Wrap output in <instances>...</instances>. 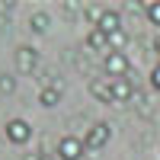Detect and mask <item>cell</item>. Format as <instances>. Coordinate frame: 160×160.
Here are the masks:
<instances>
[{
  "instance_id": "9a60e30c",
  "label": "cell",
  "mask_w": 160,
  "mask_h": 160,
  "mask_svg": "<svg viewBox=\"0 0 160 160\" xmlns=\"http://www.w3.org/2000/svg\"><path fill=\"white\" fill-rule=\"evenodd\" d=\"M13 10H16L13 0H0V26H7V16H13Z\"/></svg>"
},
{
  "instance_id": "9c48e42d",
  "label": "cell",
  "mask_w": 160,
  "mask_h": 160,
  "mask_svg": "<svg viewBox=\"0 0 160 160\" xmlns=\"http://www.w3.org/2000/svg\"><path fill=\"white\" fill-rule=\"evenodd\" d=\"M83 45H87L90 51H102V55H106V51H109V35L99 32L96 26H93V29L87 32V38H83Z\"/></svg>"
},
{
  "instance_id": "7a4b0ae2",
  "label": "cell",
  "mask_w": 160,
  "mask_h": 160,
  "mask_svg": "<svg viewBox=\"0 0 160 160\" xmlns=\"http://www.w3.org/2000/svg\"><path fill=\"white\" fill-rule=\"evenodd\" d=\"M102 71L109 74V80L131 77V61H128L125 51H106V55H102Z\"/></svg>"
},
{
  "instance_id": "8992f818",
  "label": "cell",
  "mask_w": 160,
  "mask_h": 160,
  "mask_svg": "<svg viewBox=\"0 0 160 160\" xmlns=\"http://www.w3.org/2000/svg\"><path fill=\"white\" fill-rule=\"evenodd\" d=\"M87 151H83V141L74 138V135H64L58 141V160H80Z\"/></svg>"
},
{
  "instance_id": "5b68a950",
  "label": "cell",
  "mask_w": 160,
  "mask_h": 160,
  "mask_svg": "<svg viewBox=\"0 0 160 160\" xmlns=\"http://www.w3.org/2000/svg\"><path fill=\"white\" fill-rule=\"evenodd\" d=\"M13 55H16V71H19V74L38 71V48H35V45H19Z\"/></svg>"
},
{
  "instance_id": "ffe728a7",
  "label": "cell",
  "mask_w": 160,
  "mask_h": 160,
  "mask_svg": "<svg viewBox=\"0 0 160 160\" xmlns=\"http://www.w3.org/2000/svg\"><path fill=\"white\" fill-rule=\"evenodd\" d=\"M42 160H58V154H42Z\"/></svg>"
},
{
  "instance_id": "2e32d148",
  "label": "cell",
  "mask_w": 160,
  "mask_h": 160,
  "mask_svg": "<svg viewBox=\"0 0 160 160\" xmlns=\"http://www.w3.org/2000/svg\"><path fill=\"white\" fill-rule=\"evenodd\" d=\"M80 10H83V7H80L77 0H61V13H68V16H77Z\"/></svg>"
},
{
  "instance_id": "30bf717a",
  "label": "cell",
  "mask_w": 160,
  "mask_h": 160,
  "mask_svg": "<svg viewBox=\"0 0 160 160\" xmlns=\"http://www.w3.org/2000/svg\"><path fill=\"white\" fill-rule=\"evenodd\" d=\"M29 29H32L35 35H45V32L51 29V16H48L45 10H35L32 16H29Z\"/></svg>"
},
{
  "instance_id": "ba28073f",
  "label": "cell",
  "mask_w": 160,
  "mask_h": 160,
  "mask_svg": "<svg viewBox=\"0 0 160 160\" xmlns=\"http://www.w3.org/2000/svg\"><path fill=\"white\" fill-rule=\"evenodd\" d=\"M90 96L99 99V102H106V106H115V102H112V87H109V80H106V77L90 80Z\"/></svg>"
},
{
  "instance_id": "d6986e66",
  "label": "cell",
  "mask_w": 160,
  "mask_h": 160,
  "mask_svg": "<svg viewBox=\"0 0 160 160\" xmlns=\"http://www.w3.org/2000/svg\"><path fill=\"white\" fill-rule=\"evenodd\" d=\"M151 48H154V51H157V55H160V32L154 35V42H151Z\"/></svg>"
},
{
  "instance_id": "ac0fdd59",
  "label": "cell",
  "mask_w": 160,
  "mask_h": 160,
  "mask_svg": "<svg viewBox=\"0 0 160 160\" xmlns=\"http://www.w3.org/2000/svg\"><path fill=\"white\" fill-rule=\"evenodd\" d=\"M22 160H42V151H29V154H22Z\"/></svg>"
},
{
  "instance_id": "7c38bea8",
  "label": "cell",
  "mask_w": 160,
  "mask_h": 160,
  "mask_svg": "<svg viewBox=\"0 0 160 160\" xmlns=\"http://www.w3.org/2000/svg\"><path fill=\"white\" fill-rule=\"evenodd\" d=\"M125 48H128V32H125V29L112 32V35H109V51H125Z\"/></svg>"
},
{
  "instance_id": "e0dca14e",
  "label": "cell",
  "mask_w": 160,
  "mask_h": 160,
  "mask_svg": "<svg viewBox=\"0 0 160 160\" xmlns=\"http://www.w3.org/2000/svg\"><path fill=\"white\" fill-rule=\"evenodd\" d=\"M151 87L160 93V64H154V71H151Z\"/></svg>"
},
{
  "instance_id": "4fadbf2b",
  "label": "cell",
  "mask_w": 160,
  "mask_h": 160,
  "mask_svg": "<svg viewBox=\"0 0 160 160\" xmlns=\"http://www.w3.org/2000/svg\"><path fill=\"white\" fill-rule=\"evenodd\" d=\"M0 93H3V96H13V93H16V77L10 71H0Z\"/></svg>"
},
{
  "instance_id": "5bb4252c",
  "label": "cell",
  "mask_w": 160,
  "mask_h": 160,
  "mask_svg": "<svg viewBox=\"0 0 160 160\" xmlns=\"http://www.w3.org/2000/svg\"><path fill=\"white\" fill-rule=\"evenodd\" d=\"M144 16L151 19V26H157V29H160V0H151V3H148V13H144Z\"/></svg>"
},
{
  "instance_id": "6da1fadb",
  "label": "cell",
  "mask_w": 160,
  "mask_h": 160,
  "mask_svg": "<svg viewBox=\"0 0 160 160\" xmlns=\"http://www.w3.org/2000/svg\"><path fill=\"white\" fill-rule=\"evenodd\" d=\"M109 138H112V125L109 122H93L87 131H83V151L90 154V151H102L106 144H109Z\"/></svg>"
},
{
  "instance_id": "3957f363",
  "label": "cell",
  "mask_w": 160,
  "mask_h": 160,
  "mask_svg": "<svg viewBox=\"0 0 160 160\" xmlns=\"http://www.w3.org/2000/svg\"><path fill=\"white\" fill-rule=\"evenodd\" d=\"M3 135L10 144H16V148H26V144L32 141V125L26 122V118H10L3 125Z\"/></svg>"
},
{
  "instance_id": "52a82bcc",
  "label": "cell",
  "mask_w": 160,
  "mask_h": 160,
  "mask_svg": "<svg viewBox=\"0 0 160 160\" xmlns=\"http://www.w3.org/2000/svg\"><path fill=\"white\" fill-rule=\"evenodd\" d=\"M112 87V102H128L135 96V80L131 77H118V80H109Z\"/></svg>"
},
{
  "instance_id": "8fae6325",
  "label": "cell",
  "mask_w": 160,
  "mask_h": 160,
  "mask_svg": "<svg viewBox=\"0 0 160 160\" xmlns=\"http://www.w3.org/2000/svg\"><path fill=\"white\" fill-rule=\"evenodd\" d=\"M64 90H55V87H42L38 90V106H45V109H55V106L61 102Z\"/></svg>"
},
{
  "instance_id": "277c9868",
  "label": "cell",
  "mask_w": 160,
  "mask_h": 160,
  "mask_svg": "<svg viewBox=\"0 0 160 160\" xmlns=\"http://www.w3.org/2000/svg\"><path fill=\"white\" fill-rule=\"evenodd\" d=\"M96 29L106 32V35H112V32H118V29H125V16H122V10H115V7H102L99 19H96Z\"/></svg>"
}]
</instances>
